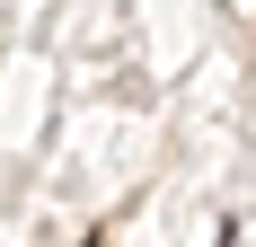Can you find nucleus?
Masks as SVG:
<instances>
[{
  "instance_id": "f257e3e1",
  "label": "nucleus",
  "mask_w": 256,
  "mask_h": 247,
  "mask_svg": "<svg viewBox=\"0 0 256 247\" xmlns=\"http://www.w3.org/2000/svg\"><path fill=\"white\" fill-rule=\"evenodd\" d=\"M88 247H98V238H88Z\"/></svg>"
}]
</instances>
